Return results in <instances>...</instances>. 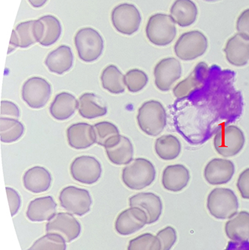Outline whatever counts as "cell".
Listing matches in <instances>:
<instances>
[{
  "mask_svg": "<svg viewBox=\"0 0 249 250\" xmlns=\"http://www.w3.org/2000/svg\"><path fill=\"white\" fill-rule=\"evenodd\" d=\"M155 178V167L147 159H135L122 171L124 184L134 190H140L150 186Z\"/></svg>",
  "mask_w": 249,
  "mask_h": 250,
  "instance_id": "1",
  "label": "cell"
},
{
  "mask_svg": "<svg viewBox=\"0 0 249 250\" xmlns=\"http://www.w3.org/2000/svg\"><path fill=\"white\" fill-rule=\"evenodd\" d=\"M166 111L160 101H148L143 104L138 112L139 128L145 134L157 136L166 126Z\"/></svg>",
  "mask_w": 249,
  "mask_h": 250,
  "instance_id": "2",
  "label": "cell"
},
{
  "mask_svg": "<svg viewBox=\"0 0 249 250\" xmlns=\"http://www.w3.org/2000/svg\"><path fill=\"white\" fill-rule=\"evenodd\" d=\"M207 207L212 217L227 220L237 213L238 199L234 192L228 188H216L209 192Z\"/></svg>",
  "mask_w": 249,
  "mask_h": 250,
  "instance_id": "3",
  "label": "cell"
},
{
  "mask_svg": "<svg viewBox=\"0 0 249 250\" xmlns=\"http://www.w3.org/2000/svg\"><path fill=\"white\" fill-rule=\"evenodd\" d=\"M145 32L150 43L164 47L174 40L177 36V28L171 15L155 14L149 18Z\"/></svg>",
  "mask_w": 249,
  "mask_h": 250,
  "instance_id": "4",
  "label": "cell"
},
{
  "mask_svg": "<svg viewBox=\"0 0 249 250\" xmlns=\"http://www.w3.org/2000/svg\"><path fill=\"white\" fill-rule=\"evenodd\" d=\"M74 43L79 57L85 62L96 61L104 51V39L101 34L93 28L80 29L76 34Z\"/></svg>",
  "mask_w": 249,
  "mask_h": 250,
  "instance_id": "5",
  "label": "cell"
},
{
  "mask_svg": "<svg viewBox=\"0 0 249 250\" xmlns=\"http://www.w3.org/2000/svg\"><path fill=\"white\" fill-rule=\"evenodd\" d=\"M208 48V38L203 32L189 31L177 39L174 44V53L183 61H192L203 56Z\"/></svg>",
  "mask_w": 249,
  "mask_h": 250,
  "instance_id": "6",
  "label": "cell"
},
{
  "mask_svg": "<svg viewBox=\"0 0 249 250\" xmlns=\"http://www.w3.org/2000/svg\"><path fill=\"white\" fill-rule=\"evenodd\" d=\"M244 133L235 125L222 127L213 140L215 149L222 157H233L240 153L244 147Z\"/></svg>",
  "mask_w": 249,
  "mask_h": 250,
  "instance_id": "7",
  "label": "cell"
},
{
  "mask_svg": "<svg viewBox=\"0 0 249 250\" xmlns=\"http://www.w3.org/2000/svg\"><path fill=\"white\" fill-rule=\"evenodd\" d=\"M112 22L118 32L131 36L137 32L142 22V17L138 8L132 4L117 5L112 11Z\"/></svg>",
  "mask_w": 249,
  "mask_h": 250,
  "instance_id": "8",
  "label": "cell"
},
{
  "mask_svg": "<svg viewBox=\"0 0 249 250\" xmlns=\"http://www.w3.org/2000/svg\"><path fill=\"white\" fill-rule=\"evenodd\" d=\"M59 202L69 213L83 217L89 212L92 199L86 189L69 186L60 192Z\"/></svg>",
  "mask_w": 249,
  "mask_h": 250,
  "instance_id": "9",
  "label": "cell"
},
{
  "mask_svg": "<svg viewBox=\"0 0 249 250\" xmlns=\"http://www.w3.org/2000/svg\"><path fill=\"white\" fill-rule=\"evenodd\" d=\"M51 95V85L42 77H31L22 88V98L32 109H41L47 103Z\"/></svg>",
  "mask_w": 249,
  "mask_h": 250,
  "instance_id": "10",
  "label": "cell"
},
{
  "mask_svg": "<svg viewBox=\"0 0 249 250\" xmlns=\"http://www.w3.org/2000/svg\"><path fill=\"white\" fill-rule=\"evenodd\" d=\"M102 168L99 161L91 156L77 157L70 165V174L75 181L84 185H93L100 179Z\"/></svg>",
  "mask_w": 249,
  "mask_h": 250,
  "instance_id": "11",
  "label": "cell"
},
{
  "mask_svg": "<svg viewBox=\"0 0 249 250\" xmlns=\"http://www.w3.org/2000/svg\"><path fill=\"white\" fill-rule=\"evenodd\" d=\"M182 74L181 62L177 59L169 57L162 60L154 67L155 85L162 92H168L173 84L178 81Z\"/></svg>",
  "mask_w": 249,
  "mask_h": 250,
  "instance_id": "12",
  "label": "cell"
},
{
  "mask_svg": "<svg viewBox=\"0 0 249 250\" xmlns=\"http://www.w3.org/2000/svg\"><path fill=\"white\" fill-rule=\"evenodd\" d=\"M46 232L62 236L67 243L77 239L81 233V226L77 219L69 213H59L49 220Z\"/></svg>",
  "mask_w": 249,
  "mask_h": 250,
  "instance_id": "13",
  "label": "cell"
},
{
  "mask_svg": "<svg viewBox=\"0 0 249 250\" xmlns=\"http://www.w3.org/2000/svg\"><path fill=\"white\" fill-rule=\"evenodd\" d=\"M148 218L144 210L138 207H130L122 211L117 217L115 229L121 235H129L147 224Z\"/></svg>",
  "mask_w": 249,
  "mask_h": 250,
  "instance_id": "14",
  "label": "cell"
},
{
  "mask_svg": "<svg viewBox=\"0 0 249 250\" xmlns=\"http://www.w3.org/2000/svg\"><path fill=\"white\" fill-rule=\"evenodd\" d=\"M235 172L234 164L226 159H212L207 164L204 176L211 185H222L228 183Z\"/></svg>",
  "mask_w": 249,
  "mask_h": 250,
  "instance_id": "15",
  "label": "cell"
},
{
  "mask_svg": "<svg viewBox=\"0 0 249 250\" xmlns=\"http://www.w3.org/2000/svg\"><path fill=\"white\" fill-rule=\"evenodd\" d=\"M209 67L205 62L197 64L190 75L174 86L173 93L177 99L189 96L194 91L201 88L209 75Z\"/></svg>",
  "mask_w": 249,
  "mask_h": 250,
  "instance_id": "16",
  "label": "cell"
},
{
  "mask_svg": "<svg viewBox=\"0 0 249 250\" xmlns=\"http://www.w3.org/2000/svg\"><path fill=\"white\" fill-rule=\"evenodd\" d=\"M224 52L230 64L243 67L249 61V39L242 34H236L228 39Z\"/></svg>",
  "mask_w": 249,
  "mask_h": 250,
  "instance_id": "17",
  "label": "cell"
},
{
  "mask_svg": "<svg viewBox=\"0 0 249 250\" xmlns=\"http://www.w3.org/2000/svg\"><path fill=\"white\" fill-rule=\"evenodd\" d=\"M130 207H138L147 214V224L158 221L163 210V202L157 195L153 192H140L131 196L129 199Z\"/></svg>",
  "mask_w": 249,
  "mask_h": 250,
  "instance_id": "18",
  "label": "cell"
},
{
  "mask_svg": "<svg viewBox=\"0 0 249 250\" xmlns=\"http://www.w3.org/2000/svg\"><path fill=\"white\" fill-rule=\"evenodd\" d=\"M190 173L182 164L168 166L163 171L162 184L166 190L180 192L188 185Z\"/></svg>",
  "mask_w": 249,
  "mask_h": 250,
  "instance_id": "19",
  "label": "cell"
},
{
  "mask_svg": "<svg viewBox=\"0 0 249 250\" xmlns=\"http://www.w3.org/2000/svg\"><path fill=\"white\" fill-rule=\"evenodd\" d=\"M69 146L75 149H86L95 143L94 127L87 123L70 125L67 130Z\"/></svg>",
  "mask_w": 249,
  "mask_h": 250,
  "instance_id": "20",
  "label": "cell"
},
{
  "mask_svg": "<svg viewBox=\"0 0 249 250\" xmlns=\"http://www.w3.org/2000/svg\"><path fill=\"white\" fill-rule=\"evenodd\" d=\"M57 205L51 196L37 198L29 203L26 217L32 222L49 221L56 215Z\"/></svg>",
  "mask_w": 249,
  "mask_h": 250,
  "instance_id": "21",
  "label": "cell"
},
{
  "mask_svg": "<svg viewBox=\"0 0 249 250\" xmlns=\"http://www.w3.org/2000/svg\"><path fill=\"white\" fill-rule=\"evenodd\" d=\"M74 55L72 50L67 45L59 46L57 49L49 53L45 60V64L52 73L63 74L72 67Z\"/></svg>",
  "mask_w": 249,
  "mask_h": 250,
  "instance_id": "22",
  "label": "cell"
},
{
  "mask_svg": "<svg viewBox=\"0 0 249 250\" xmlns=\"http://www.w3.org/2000/svg\"><path fill=\"white\" fill-rule=\"evenodd\" d=\"M23 185L29 192L42 193L50 188L52 176L50 172L42 167H35L29 168L22 178Z\"/></svg>",
  "mask_w": 249,
  "mask_h": 250,
  "instance_id": "23",
  "label": "cell"
},
{
  "mask_svg": "<svg viewBox=\"0 0 249 250\" xmlns=\"http://www.w3.org/2000/svg\"><path fill=\"white\" fill-rule=\"evenodd\" d=\"M170 14L178 26L187 27L196 21L198 9L192 0H175L171 5Z\"/></svg>",
  "mask_w": 249,
  "mask_h": 250,
  "instance_id": "24",
  "label": "cell"
},
{
  "mask_svg": "<svg viewBox=\"0 0 249 250\" xmlns=\"http://www.w3.org/2000/svg\"><path fill=\"white\" fill-rule=\"evenodd\" d=\"M19 41V47L27 48L40 42L43 37V24L40 20L21 22L15 29Z\"/></svg>",
  "mask_w": 249,
  "mask_h": 250,
  "instance_id": "25",
  "label": "cell"
},
{
  "mask_svg": "<svg viewBox=\"0 0 249 250\" xmlns=\"http://www.w3.org/2000/svg\"><path fill=\"white\" fill-rule=\"evenodd\" d=\"M79 108L77 98L67 92H62L56 95L50 105L51 116L58 121H64L71 117Z\"/></svg>",
  "mask_w": 249,
  "mask_h": 250,
  "instance_id": "26",
  "label": "cell"
},
{
  "mask_svg": "<svg viewBox=\"0 0 249 250\" xmlns=\"http://www.w3.org/2000/svg\"><path fill=\"white\" fill-rule=\"evenodd\" d=\"M225 233L229 239L245 242L249 239V213L241 211L229 219L225 224Z\"/></svg>",
  "mask_w": 249,
  "mask_h": 250,
  "instance_id": "27",
  "label": "cell"
},
{
  "mask_svg": "<svg viewBox=\"0 0 249 250\" xmlns=\"http://www.w3.org/2000/svg\"><path fill=\"white\" fill-rule=\"evenodd\" d=\"M79 113L82 117L93 119L107 113V108L104 101L93 93H85L79 99Z\"/></svg>",
  "mask_w": 249,
  "mask_h": 250,
  "instance_id": "28",
  "label": "cell"
},
{
  "mask_svg": "<svg viewBox=\"0 0 249 250\" xmlns=\"http://www.w3.org/2000/svg\"><path fill=\"white\" fill-rule=\"evenodd\" d=\"M105 151L109 161L115 165H128L133 161V144L126 136H121L120 141Z\"/></svg>",
  "mask_w": 249,
  "mask_h": 250,
  "instance_id": "29",
  "label": "cell"
},
{
  "mask_svg": "<svg viewBox=\"0 0 249 250\" xmlns=\"http://www.w3.org/2000/svg\"><path fill=\"white\" fill-rule=\"evenodd\" d=\"M95 133V143L106 148L113 147L120 141L118 127L109 122H101L93 126Z\"/></svg>",
  "mask_w": 249,
  "mask_h": 250,
  "instance_id": "30",
  "label": "cell"
},
{
  "mask_svg": "<svg viewBox=\"0 0 249 250\" xmlns=\"http://www.w3.org/2000/svg\"><path fill=\"white\" fill-rule=\"evenodd\" d=\"M155 151L162 160L172 161L181 154V142L173 135L162 136L156 140Z\"/></svg>",
  "mask_w": 249,
  "mask_h": 250,
  "instance_id": "31",
  "label": "cell"
},
{
  "mask_svg": "<svg viewBox=\"0 0 249 250\" xmlns=\"http://www.w3.org/2000/svg\"><path fill=\"white\" fill-rule=\"evenodd\" d=\"M103 87L112 94H122L124 92V76L116 66L110 64L105 67L101 74Z\"/></svg>",
  "mask_w": 249,
  "mask_h": 250,
  "instance_id": "32",
  "label": "cell"
},
{
  "mask_svg": "<svg viewBox=\"0 0 249 250\" xmlns=\"http://www.w3.org/2000/svg\"><path fill=\"white\" fill-rule=\"evenodd\" d=\"M24 133V127L15 119L1 118L0 119V140L3 143L18 141Z\"/></svg>",
  "mask_w": 249,
  "mask_h": 250,
  "instance_id": "33",
  "label": "cell"
},
{
  "mask_svg": "<svg viewBox=\"0 0 249 250\" xmlns=\"http://www.w3.org/2000/svg\"><path fill=\"white\" fill-rule=\"evenodd\" d=\"M39 20L43 24V37L39 43L44 47H49L54 44L61 36V23L53 15H46L42 17Z\"/></svg>",
  "mask_w": 249,
  "mask_h": 250,
  "instance_id": "34",
  "label": "cell"
},
{
  "mask_svg": "<svg viewBox=\"0 0 249 250\" xmlns=\"http://www.w3.org/2000/svg\"><path fill=\"white\" fill-rule=\"evenodd\" d=\"M66 241L57 234H47L35 241L29 250H66Z\"/></svg>",
  "mask_w": 249,
  "mask_h": 250,
  "instance_id": "35",
  "label": "cell"
},
{
  "mask_svg": "<svg viewBox=\"0 0 249 250\" xmlns=\"http://www.w3.org/2000/svg\"><path fill=\"white\" fill-rule=\"evenodd\" d=\"M127 250H162V244L157 236L145 233L129 241Z\"/></svg>",
  "mask_w": 249,
  "mask_h": 250,
  "instance_id": "36",
  "label": "cell"
},
{
  "mask_svg": "<svg viewBox=\"0 0 249 250\" xmlns=\"http://www.w3.org/2000/svg\"><path fill=\"white\" fill-rule=\"evenodd\" d=\"M148 82L147 74L139 69H132L124 76V83L129 92H138L143 89Z\"/></svg>",
  "mask_w": 249,
  "mask_h": 250,
  "instance_id": "37",
  "label": "cell"
},
{
  "mask_svg": "<svg viewBox=\"0 0 249 250\" xmlns=\"http://www.w3.org/2000/svg\"><path fill=\"white\" fill-rule=\"evenodd\" d=\"M157 236L161 242L162 250H171L177 241V232L171 226L163 229L157 233Z\"/></svg>",
  "mask_w": 249,
  "mask_h": 250,
  "instance_id": "38",
  "label": "cell"
},
{
  "mask_svg": "<svg viewBox=\"0 0 249 250\" xmlns=\"http://www.w3.org/2000/svg\"><path fill=\"white\" fill-rule=\"evenodd\" d=\"M0 114L1 118L18 119L20 117V110L18 106L13 102L2 101L0 104Z\"/></svg>",
  "mask_w": 249,
  "mask_h": 250,
  "instance_id": "39",
  "label": "cell"
},
{
  "mask_svg": "<svg viewBox=\"0 0 249 250\" xmlns=\"http://www.w3.org/2000/svg\"><path fill=\"white\" fill-rule=\"evenodd\" d=\"M236 187L242 197L249 199V168H246L240 174Z\"/></svg>",
  "mask_w": 249,
  "mask_h": 250,
  "instance_id": "40",
  "label": "cell"
},
{
  "mask_svg": "<svg viewBox=\"0 0 249 250\" xmlns=\"http://www.w3.org/2000/svg\"><path fill=\"white\" fill-rule=\"evenodd\" d=\"M7 196H8V202H9L10 210L11 216L14 217L21 206V199L19 193L13 188H6Z\"/></svg>",
  "mask_w": 249,
  "mask_h": 250,
  "instance_id": "41",
  "label": "cell"
},
{
  "mask_svg": "<svg viewBox=\"0 0 249 250\" xmlns=\"http://www.w3.org/2000/svg\"><path fill=\"white\" fill-rule=\"evenodd\" d=\"M236 30L238 33L249 39V8L244 10L236 21Z\"/></svg>",
  "mask_w": 249,
  "mask_h": 250,
  "instance_id": "42",
  "label": "cell"
},
{
  "mask_svg": "<svg viewBox=\"0 0 249 250\" xmlns=\"http://www.w3.org/2000/svg\"><path fill=\"white\" fill-rule=\"evenodd\" d=\"M19 47V41H18V36L15 29L12 31L11 35V42H10L9 49H8V53H11L14 50Z\"/></svg>",
  "mask_w": 249,
  "mask_h": 250,
  "instance_id": "43",
  "label": "cell"
},
{
  "mask_svg": "<svg viewBox=\"0 0 249 250\" xmlns=\"http://www.w3.org/2000/svg\"><path fill=\"white\" fill-rule=\"evenodd\" d=\"M28 1L35 8H41L47 2V0H28Z\"/></svg>",
  "mask_w": 249,
  "mask_h": 250,
  "instance_id": "44",
  "label": "cell"
},
{
  "mask_svg": "<svg viewBox=\"0 0 249 250\" xmlns=\"http://www.w3.org/2000/svg\"><path fill=\"white\" fill-rule=\"evenodd\" d=\"M208 1H212V0H208Z\"/></svg>",
  "mask_w": 249,
  "mask_h": 250,
  "instance_id": "45",
  "label": "cell"
}]
</instances>
